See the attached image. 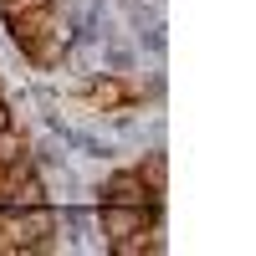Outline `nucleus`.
<instances>
[{"mask_svg":"<svg viewBox=\"0 0 256 256\" xmlns=\"http://www.w3.org/2000/svg\"><path fill=\"white\" fill-rule=\"evenodd\" d=\"M6 26H10V41L26 52L31 67H56V62L67 56V26H62L56 6L16 10V16H6Z\"/></svg>","mask_w":256,"mask_h":256,"instance_id":"obj_1","label":"nucleus"},{"mask_svg":"<svg viewBox=\"0 0 256 256\" xmlns=\"http://www.w3.org/2000/svg\"><path fill=\"white\" fill-rule=\"evenodd\" d=\"M154 216H159L154 205H118V200H102L98 205V226H102V236H108V246L123 241V236H134V230L144 220H154Z\"/></svg>","mask_w":256,"mask_h":256,"instance_id":"obj_2","label":"nucleus"},{"mask_svg":"<svg viewBox=\"0 0 256 256\" xmlns=\"http://www.w3.org/2000/svg\"><path fill=\"white\" fill-rule=\"evenodd\" d=\"M108 251H113V256H159V251H164V220H159V216H154V220H144L134 236L113 241Z\"/></svg>","mask_w":256,"mask_h":256,"instance_id":"obj_3","label":"nucleus"},{"mask_svg":"<svg viewBox=\"0 0 256 256\" xmlns=\"http://www.w3.org/2000/svg\"><path fill=\"white\" fill-rule=\"evenodd\" d=\"M102 200H118V205H164V200H154V195H148V190H144V180L134 174V169H123V174H113L108 184H102Z\"/></svg>","mask_w":256,"mask_h":256,"instance_id":"obj_4","label":"nucleus"},{"mask_svg":"<svg viewBox=\"0 0 256 256\" xmlns=\"http://www.w3.org/2000/svg\"><path fill=\"white\" fill-rule=\"evenodd\" d=\"M88 102H92V108H102V113H118V108L134 102V88L118 82V77H98L92 88H88Z\"/></svg>","mask_w":256,"mask_h":256,"instance_id":"obj_5","label":"nucleus"},{"mask_svg":"<svg viewBox=\"0 0 256 256\" xmlns=\"http://www.w3.org/2000/svg\"><path fill=\"white\" fill-rule=\"evenodd\" d=\"M134 174L144 180V190H148L154 200H164V190H169V159H164V154H148V159L134 169Z\"/></svg>","mask_w":256,"mask_h":256,"instance_id":"obj_6","label":"nucleus"},{"mask_svg":"<svg viewBox=\"0 0 256 256\" xmlns=\"http://www.w3.org/2000/svg\"><path fill=\"white\" fill-rule=\"evenodd\" d=\"M31 6H56V0H0V10L16 16V10H31Z\"/></svg>","mask_w":256,"mask_h":256,"instance_id":"obj_7","label":"nucleus"}]
</instances>
